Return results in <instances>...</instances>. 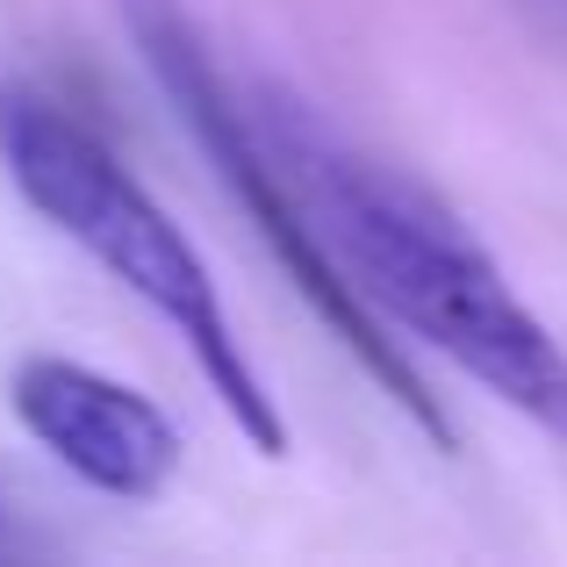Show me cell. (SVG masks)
Wrapping results in <instances>:
<instances>
[{
	"instance_id": "cell-2",
	"label": "cell",
	"mask_w": 567,
	"mask_h": 567,
	"mask_svg": "<svg viewBox=\"0 0 567 567\" xmlns=\"http://www.w3.org/2000/svg\"><path fill=\"white\" fill-rule=\"evenodd\" d=\"M0 166L22 187V202L37 208L51 230H65L109 280H123L158 323L194 352L202 381L216 388V402L230 410V424L259 445L266 460L288 453V424L280 402L266 395L251 352L237 346V323L223 309L216 280H208L202 251L181 237V223L152 202V187L94 137L72 109L43 94H0Z\"/></svg>"
},
{
	"instance_id": "cell-3",
	"label": "cell",
	"mask_w": 567,
	"mask_h": 567,
	"mask_svg": "<svg viewBox=\"0 0 567 567\" xmlns=\"http://www.w3.org/2000/svg\"><path fill=\"white\" fill-rule=\"evenodd\" d=\"M123 14H130V29H137V51H144V65H152L158 94L173 101V115L187 123V137L202 144V158L216 166L223 194L245 208V223L259 230V245L274 251V266L288 274V288L302 295V302L323 317V331H331L338 346H346L352 360L381 381V395L445 453V445H453L445 410L431 402V388L416 381L402 338L374 317V302L352 288V274L338 266V251L323 245L309 202L295 194L288 166L274 158L259 115H251V94H237V86H230V72L216 65V51L202 43V29L187 22L181 0H123Z\"/></svg>"
},
{
	"instance_id": "cell-4",
	"label": "cell",
	"mask_w": 567,
	"mask_h": 567,
	"mask_svg": "<svg viewBox=\"0 0 567 567\" xmlns=\"http://www.w3.org/2000/svg\"><path fill=\"white\" fill-rule=\"evenodd\" d=\"M8 402L22 431L94 496L115 503H152L181 474V431L152 395L94 374L58 352H29L8 381Z\"/></svg>"
},
{
	"instance_id": "cell-1",
	"label": "cell",
	"mask_w": 567,
	"mask_h": 567,
	"mask_svg": "<svg viewBox=\"0 0 567 567\" xmlns=\"http://www.w3.org/2000/svg\"><path fill=\"white\" fill-rule=\"evenodd\" d=\"M251 115L274 158L288 166L295 194L309 202L323 245L338 251V266L388 331L424 338L460 374L482 381L503 410H517L525 424L567 445V352L517 302V288L503 280L482 237L460 223V208L431 194L416 173L346 144L323 115H309L280 86H259Z\"/></svg>"
}]
</instances>
